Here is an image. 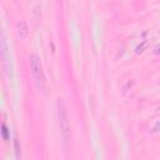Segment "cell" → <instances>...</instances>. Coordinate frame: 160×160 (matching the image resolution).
I'll return each instance as SVG.
<instances>
[{
    "mask_svg": "<svg viewBox=\"0 0 160 160\" xmlns=\"http://www.w3.org/2000/svg\"><path fill=\"white\" fill-rule=\"evenodd\" d=\"M30 69H31V74H33L34 81L36 84V88L41 93H46V89H48L46 78H45L44 70H43L40 58L36 54H33L30 58Z\"/></svg>",
    "mask_w": 160,
    "mask_h": 160,
    "instance_id": "1",
    "label": "cell"
},
{
    "mask_svg": "<svg viewBox=\"0 0 160 160\" xmlns=\"http://www.w3.org/2000/svg\"><path fill=\"white\" fill-rule=\"evenodd\" d=\"M58 116H59V126H60V134L63 138L64 145H68L69 138H70V125H69V118H68V111L66 106L63 99H58Z\"/></svg>",
    "mask_w": 160,
    "mask_h": 160,
    "instance_id": "2",
    "label": "cell"
},
{
    "mask_svg": "<svg viewBox=\"0 0 160 160\" xmlns=\"http://www.w3.org/2000/svg\"><path fill=\"white\" fill-rule=\"evenodd\" d=\"M18 34L21 39H26L29 34V25L25 20H21L18 23Z\"/></svg>",
    "mask_w": 160,
    "mask_h": 160,
    "instance_id": "3",
    "label": "cell"
},
{
    "mask_svg": "<svg viewBox=\"0 0 160 160\" xmlns=\"http://www.w3.org/2000/svg\"><path fill=\"white\" fill-rule=\"evenodd\" d=\"M148 45H149V41H148V40H143V41L140 43V44L136 46V50H135V51H136V54H141V53L148 48Z\"/></svg>",
    "mask_w": 160,
    "mask_h": 160,
    "instance_id": "4",
    "label": "cell"
},
{
    "mask_svg": "<svg viewBox=\"0 0 160 160\" xmlns=\"http://www.w3.org/2000/svg\"><path fill=\"white\" fill-rule=\"evenodd\" d=\"M2 133H3L4 140H8V139H9V130H8V126H6L5 124L2 125Z\"/></svg>",
    "mask_w": 160,
    "mask_h": 160,
    "instance_id": "5",
    "label": "cell"
},
{
    "mask_svg": "<svg viewBox=\"0 0 160 160\" xmlns=\"http://www.w3.org/2000/svg\"><path fill=\"white\" fill-rule=\"evenodd\" d=\"M133 85H134V80H128V81H126V84L123 87V93L125 94L128 90H129V88H131V87H133Z\"/></svg>",
    "mask_w": 160,
    "mask_h": 160,
    "instance_id": "6",
    "label": "cell"
},
{
    "mask_svg": "<svg viewBox=\"0 0 160 160\" xmlns=\"http://www.w3.org/2000/svg\"><path fill=\"white\" fill-rule=\"evenodd\" d=\"M14 145H15V153H16V158L19 159L20 158V146H19V140L16 139H14Z\"/></svg>",
    "mask_w": 160,
    "mask_h": 160,
    "instance_id": "7",
    "label": "cell"
},
{
    "mask_svg": "<svg viewBox=\"0 0 160 160\" xmlns=\"http://www.w3.org/2000/svg\"><path fill=\"white\" fill-rule=\"evenodd\" d=\"M153 51H154V54H155V55H160V43H158V44L154 46Z\"/></svg>",
    "mask_w": 160,
    "mask_h": 160,
    "instance_id": "8",
    "label": "cell"
}]
</instances>
